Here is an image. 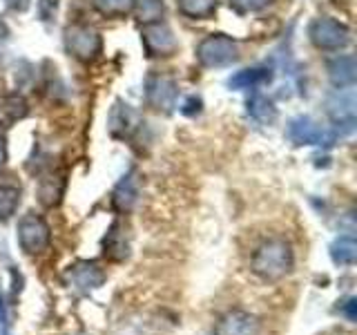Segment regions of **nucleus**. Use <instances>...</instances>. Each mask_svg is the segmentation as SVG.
<instances>
[{
    "mask_svg": "<svg viewBox=\"0 0 357 335\" xmlns=\"http://www.w3.org/2000/svg\"><path fill=\"white\" fill-rule=\"evenodd\" d=\"M295 255L293 246L282 237L266 239L257 246V251L252 253L250 268L257 277H261L264 282H277L284 279L290 271H293Z\"/></svg>",
    "mask_w": 357,
    "mask_h": 335,
    "instance_id": "obj_1",
    "label": "nucleus"
},
{
    "mask_svg": "<svg viewBox=\"0 0 357 335\" xmlns=\"http://www.w3.org/2000/svg\"><path fill=\"white\" fill-rule=\"evenodd\" d=\"M65 47L76 61L92 63L103 52V38H100V34L94 27L83 25V22H74V25L65 29Z\"/></svg>",
    "mask_w": 357,
    "mask_h": 335,
    "instance_id": "obj_2",
    "label": "nucleus"
},
{
    "mask_svg": "<svg viewBox=\"0 0 357 335\" xmlns=\"http://www.w3.org/2000/svg\"><path fill=\"white\" fill-rule=\"evenodd\" d=\"M239 47L226 34H212V36L204 38L197 47V61L201 67L208 70H217V67H226L237 61Z\"/></svg>",
    "mask_w": 357,
    "mask_h": 335,
    "instance_id": "obj_3",
    "label": "nucleus"
},
{
    "mask_svg": "<svg viewBox=\"0 0 357 335\" xmlns=\"http://www.w3.org/2000/svg\"><path fill=\"white\" fill-rule=\"evenodd\" d=\"M308 36H310L312 45L324 52H340L351 43L349 27L331 16H319L312 20L308 27Z\"/></svg>",
    "mask_w": 357,
    "mask_h": 335,
    "instance_id": "obj_4",
    "label": "nucleus"
},
{
    "mask_svg": "<svg viewBox=\"0 0 357 335\" xmlns=\"http://www.w3.org/2000/svg\"><path fill=\"white\" fill-rule=\"evenodd\" d=\"M50 241H52V230L43 217L27 212V215L18 221V244L27 255L45 253L50 248Z\"/></svg>",
    "mask_w": 357,
    "mask_h": 335,
    "instance_id": "obj_5",
    "label": "nucleus"
},
{
    "mask_svg": "<svg viewBox=\"0 0 357 335\" xmlns=\"http://www.w3.org/2000/svg\"><path fill=\"white\" fill-rule=\"evenodd\" d=\"M63 279H65V286H70L74 293L87 295V293H92V290L103 286L105 271L96 262L81 260V262H74L65 268Z\"/></svg>",
    "mask_w": 357,
    "mask_h": 335,
    "instance_id": "obj_6",
    "label": "nucleus"
},
{
    "mask_svg": "<svg viewBox=\"0 0 357 335\" xmlns=\"http://www.w3.org/2000/svg\"><path fill=\"white\" fill-rule=\"evenodd\" d=\"M141 40H143V50L152 59H165V56H172L178 47L174 31L161 20L154 22H145V27L141 31Z\"/></svg>",
    "mask_w": 357,
    "mask_h": 335,
    "instance_id": "obj_7",
    "label": "nucleus"
},
{
    "mask_svg": "<svg viewBox=\"0 0 357 335\" xmlns=\"http://www.w3.org/2000/svg\"><path fill=\"white\" fill-rule=\"evenodd\" d=\"M288 139L295 145H328L333 143L335 134L326 130L315 119L310 117H297L288 126Z\"/></svg>",
    "mask_w": 357,
    "mask_h": 335,
    "instance_id": "obj_8",
    "label": "nucleus"
},
{
    "mask_svg": "<svg viewBox=\"0 0 357 335\" xmlns=\"http://www.w3.org/2000/svg\"><path fill=\"white\" fill-rule=\"evenodd\" d=\"M261 322L252 313L241 308H230L217 320L215 335H259Z\"/></svg>",
    "mask_w": 357,
    "mask_h": 335,
    "instance_id": "obj_9",
    "label": "nucleus"
},
{
    "mask_svg": "<svg viewBox=\"0 0 357 335\" xmlns=\"http://www.w3.org/2000/svg\"><path fill=\"white\" fill-rule=\"evenodd\" d=\"M176 96H178V87L167 76L154 74L145 83V100L156 112H170L176 105Z\"/></svg>",
    "mask_w": 357,
    "mask_h": 335,
    "instance_id": "obj_10",
    "label": "nucleus"
},
{
    "mask_svg": "<svg viewBox=\"0 0 357 335\" xmlns=\"http://www.w3.org/2000/svg\"><path fill=\"white\" fill-rule=\"evenodd\" d=\"M328 117L337 123V128H344V132H351L355 126V92L351 87L337 89L326 100Z\"/></svg>",
    "mask_w": 357,
    "mask_h": 335,
    "instance_id": "obj_11",
    "label": "nucleus"
},
{
    "mask_svg": "<svg viewBox=\"0 0 357 335\" xmlns=\"http://www.w3.org/2000/svg\"><path fill=\"white\" fill-rule=\"evenodd\" d=\"M139 201V177L137 172H128L116 184L114 193H112V204L119 212H130Z\"/></svg>",
    "mask_w": 357,
    "mask_h": 335,
    "instance_id": "obj_12",
    "label": "nucleus"
},
{
    "mask_svg": "<svg viewBox=\"0 0 357 335\" xmlns=\"http://www.w3.org/2000/svg\"><path fill=\"white\" fill-rule=\"evenodd\" d=\"M328 78L335 87H353L357 81V63H355V56H337L328 63Z\"/></svg>",
    "mask_w": 357,
    "mask_h": 335,
    "instance_id": "obj_13",
    "label": "nucleus"
},
{
    "mask_svg": "<svg viewBox=\"0 0 357 335\" xmlns=\"http://www.w3.org/2000/svg\"><path fill=\"white\" fill-rule=\"evenodd\" d=\"M20 195L22 188L14 177H3L0 179V221H9L16 215L20 206Z\"/></svg>",
    "mask_w": 357,
    "mask_h": 335,
    "instance_id": "obj_14",
    "label": "nucleus"
},
{
    "mask_svg": "<svg viewBox=\"0 0 357 335\" xmlns=\"http://www.w3.org/2000/svg\"><path fill=\"white\" fill-rule=\"evenodd\" d=\"M29 105L27 100L18 96V94H7L0 98V128H11L16 126L18 121H22L27 117Z\"/></svg>",
    "mask_w": 357,
    "mask_h": 335,
    "instance_id": "obj_15",
    "label": "nucleus"
},
{
    "mask_svg": "<svg viewBox=\"0 0 357 335\" xmlns=\"http://www.w3.org/2000/svg\"><path fill=\"white\" fill-rule=\"evenodd\" d=\"M273 78L268 67H248V70H241L237 74H232L228 78V87L230 89H255L261 87Z\"/></svg>",
    "mask_w": 357,
    "mask_h": 335,
    "instance_id": "obj_16",
    "label": "nucleus"
},
{
    "mask_svg": "<svg viewBox=\"0 0 357 335\" xmlns=\"http://www.w3.org/2000/svg\"><path fill=\"white\" fill-rule=\"evenodd\" d=\"M331 260L337 266H353L357 260V241L353 234H340L331 244Z\"/></svg>",
    "mask_w": 357,
    "mask_h": 335,
    "instance_id": "obj_17",
    "label": "nucleus"
},
{
    "mask_svg": "<svg viewBox=\"0 0 357 335\" xmlns=\"http://www.w3.org/2000/svg\"><path fill=\"white\" fill-rule=\"evenodd\" d=\"M103 248H105V255H109L112 260H126L128 257V239H126V228L121 226V223H114V226L109 228L107 237L103 239Z\"/></svg>",
    "mask_w": 357,
    "mask_h": 335,
    "instance_id": "obj_18",
    "label": "nucleus"
},
{
    "mask_svg": "<svg viewBox=\"0 0 357 335\" xmlns=\"http://www.w3.org/2000/svg\"><path fill=\"white\" fill-rule=\"evenodd\" d=\"M248 114H250L252 121L261 123V126H268V123H273L277 119V107H275V103L268 96L255 94L248 100Z\"/></svg>",
    "mask_w": 357,
    "mask_h": 335,
    "instance_id": "obj_19",
    "label": "nucleus"
},
{
    "mask_svg": "<svg viewBox=\"0 0 357 335\" xmlns=\"http://www.w3.org/2000/svg\"><path fill=\"white\" fill-rule=\"evenodd\" d=\"M219 0H178V11L192 20H206L217 11Z\"/></svg>",
    "mask_w": 357,
    "mask_h": 335,
    "instance_id": "obj_20",
    "label": "nucleus"
},
{
    "mask_svg": "<svg viewBox=\"0 0 357 335\" xmlns=\"http://www.w3.org/2000/svg\"><path fill=\"white\" fill-rule=\"evenodd\" d=\"M92 5L107 18H123L134 11V0H92Z\"/></svg>",
    "mask_w": 357,
    "mask_h": 335,
    "instance_id": "obj_21",
    "label": "nucleus"
},
{
    "mask_svg": "<svg viewBox=\"0 0 357 335\" xmlns=\"http://www.w3.org/2000/svg\"><path fill=\"white\" fill-rule=\"evenodd\" d=\"M63 195V179L47 174L45 179H40V188H38V199L45 206H54L59 204V199Z\"/></svg>",
    "mask_w": 357,
    "mask_h": 335,
    "instance_id": "obj_22",
    "label": "nucleus"
},
{
    "mask_svg": "<svg viewBox=\"0 0 357 335\" xmlns=\"http://www.w3.org/2000/svg\"><path fill=\"white\" fill-rule=\"evenodd\" d=\"M130 123H132V110H130V105L116 103L114 107H112L109 130H112L114 137H126V132L130 130Z\"/></svg>",
    "mask_w": 357,
    "mask_h": 335,
    "instance_id": "obj_23",
    "label": "nucleus"
},
{
    "mask_svg": "<svg viewBox=\"0 0 357 335\" xmlns=\"http://www.w3.org/2000/svg\"><path fill=\"white\" fill-rule=\"evenodd\" d=\"M134 9L141 22H154L163 16L165 5L163 0H134Z\"/></svg>",
    "mask_w": 357,
    "mask_h": 335,
    "instance_id": "obj_24",
    "label": "nucleus"
},
{
    "mask_svg": "<svg viewBox=\"0 0 357 335\" xmlns=\"http://www.w3.org/2000/svg\"><path fill=\"white\" fill-rule=\"evenodd\" d=\"M228 3L234 11H237V14L245 16V14H255V11L266 9L273 0H228Z\"/></svg>",
    "mask_w": 357,
    "mask_h": 335,
    "instance_id": "obj_25",
    "label": "nucleus"
},
{
    "mask_svg": "<svg viewBox=\"0 0 357 335\" xmlns=\"http://www.w3.org/2000/svg\"><path fill=\"white\" fill-rule=\"evenodd\" d=\"M59 5H61V0H38V3H36L38 18H40L43 22L54 20L56 14H59Z\"/></svg>",
    "mask_w": 357,
    "mask_h": 335,
    "instance_id": "obj_26",
    "label": "nucleus"
},
{
    "mask_svg": "<svg viewBox=\"0 0 357 335\" xmlns=\"http://www.w3.org/2000/svg\"><path fill=\"white\" fill-rule=\"evenodd\" d=\"M183 114H188V117H192V114H197V112H201V98H197V96H190L188 100H185V105H183Z\"/></svg>",
    "mask_w": 357,
    "mask_h": 335,
    "instance_id": "obj_27",
    "label": "nucleus"
},
{
    "mask_svg": "<svg viewBox=\"0 0 357 335\" xmlns=\"http://www.w3.org/2000/svg\"><path fill=\"white\" fill-rule=\"evenodd\" d=\"M355 306H357V302H355V297H349V299H346L344 302V304H342V313H344V315H346V320H349V322H355Z\"/></svg>",
    "mask_w": 357,
    "mask_h": 335,
    "instance_id": "obj_28",
    "label": "nucleus"
},
{
    "mask_svg": "<svg viewBox=\"0 0 357 335\" xmlns=\"http://www.w3.org/2000/svg\"><path fill=\"white\" fill-rule=\"evenodd\" d=\"M5 5H7L11 11H16V14H22V11H27V9H29L31 0H5Z\"/></svg>",
    "mask_w": 357,
    "mask_h": 335,
    "instance_id": "obj_29",
    "label": "nucleus"
},
{
    "mask_svg": "<svg viewBox=\"0 0 357 335\" xmlns=\"http://www.w3.org/2000/svg\"><path fill=\"white\" fill-rule=\"evenodd\" d=\"M7 159V145H5V137H0V165Z\"/></svg>",
    "mask_w": 357,
    "mask_h": 335,
    "instance_id": "obj_30",
    "label": "nucleus"
}]
</instances>
